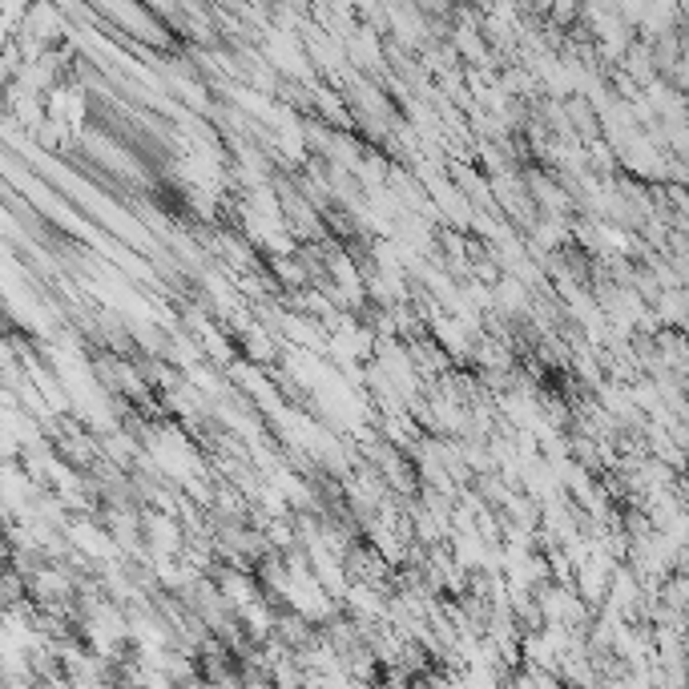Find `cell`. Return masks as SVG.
<instances>
[{"label":"cell","instance_id":"6da1fadb","mask_svg":"<svg viewBox=\"0 0 689 689\" xmlns=\"http://www.w3.org/2000/svg\"><path fill=\"white\" fill-rule=\"evenodd\" d=\"M25 33L45 41V45H57L65 37V21H61V13H53L45 5V0H37V5H29V13H25Z\"/></svg>","mask_w":689,"mask_h":689},{"label":"cell","instance_id":"7a4b0ae2","mask_svg":"<svg viewBox=\"0 0 689 689\" xmlns=\"http://www.w3.org/2000/svg\"><path fill=\"white\" fill-rule=\"evenodd\" d=\"M246 351H250L258 363H270V359H274V351H270V343H266V331H262V327H254V331L246 335Z\"/></svg>","mask_w":689,"mask_h":689}]
</instances>
